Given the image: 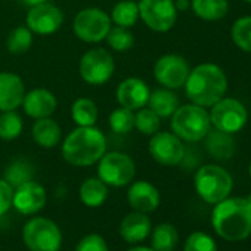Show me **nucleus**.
Segmentation results:
<instances>
[{
	"instance_id": "nucleus-1",
	"label": "nucleus",
	"mask_w": 251,
	"mask_h": 251,
	"mask_svg": "<svg viewBox=\"0 0 251 251\" xmlns=\"http://www.w3.org/2000/svg\"><path fill=\"white\" fill-rule=\"evenodd\" d=\"M183 87L189 102L210 108L223 96H226L227 75L220 65L202 62L191 68Z\"/></svg>"
},
{
	"instance_id": "nucleus-2",
	"label": "nucleus",
	"mask_w": 251,
	"mask_h": 251,
	"mask_svg": "<svg viewBox=\"0 0 251 251\" xmlns=\"http://www.w3.org/2000/svg\"><path fill=\"white\" fill-rule=\"evenodd\" d=\"M211 225L216 233L226 241L247 239L251 235V208L245 198L227 197L214 204Z\"/></svg>"
},
{
	"instance_id": "nucleus-3",
	"label": "nucleus",
	"mask_w": 251,
	"mask_h": 251,
	"mask_svg": "<svg viewBox=\"0 0 251 251\" xmlns=\"http://www.w3.org/2000/svg\"><path fill=\"white\" fill-rule=\"evenodd\" d=\"M61 152L68 164L89 167L96 164L106 152V138L95 126L77 127L65 136Z\"/></svg>"
},
{
	"instance_id": "nucleus-4",
	"label": "nucleus",
	"mask_w": 251,
	"mask_h": 251,
	"mask_svg": "<svg viewBox=\"0 0 251 251\" xmlns=\"http://www.w3.org/2000/svg\"><path fill=\"white\" fill-rule=\"evenodd\" d=\"M172 132L188 144H195L204 141L207 133L211 130V121L207 108L186 103L179 105L175 114L170 117Z\"/></svg>"
},
{
	"instance_id": "nucleus-5",
	"label": "nucleus",
	"mask_w": 251,
	"mask_h": 251,
	"mask_svg": "<svg viewBox=\"0 0 251 251\" xmlns=\"http://www.w3.org/2000/svg\"><path fill=\"white\" fill-rule=\"evenodd\" d=\"M194 186L202 201L214 205L230 195L233 179L230 173L219 164H204L194 176Z\"/></svg>"
},
{
	"instance_id": "nucleus-6",
	"label": "nucleus",
	"mask_w": 251,
	"mask_h": 251,
	"mask_svg": "<svg viewBox=\"0 0 251 251\" xmlns=\"http://www.w3.org/2000/svg\"><path fill=\"white\" fill-rule=\"evenodd\" d=\"M208 115L213 129L229 135L241 132L248 121L247 106L239 99L232 96H223L220 100L211 105Z\"/></svg>"
},
{
	"instance_id": "nucleus-7",
	"label": "nucleus",
	"mask_w": 251,
	"mask_h": 251,
	"mask_svg": "<svg viewBox=\"0 0 251 251\" xmlns=\"http://www.w3.org/2000/svg\"><path fill=\"white\" fill-rule=\"evenodd\" d=\"M23 241L30 251H59L62 232L48 217H33L23 227Z\"/></svg>"
},
{
	"instance_id": "nucleus-8",
	"label": "nucleus",
	"mask_w": 251,
	"mask_h": 251,
	"mask_svg": "<svg viewBox=\"0 0 251 251\" xmlns=\"http://www.w3.org/2000/svg\"><path fill=\"white\" fill-rule=\"evenodd\" d=\"M136 175V166L132 157L120 151L105 152L98 161V177L112 188H121L132 183Z\"/></svg>"
},
{
	"instance_id": "nucleus-9",
	"label": "nucleus",
	"mask_w": 251,
	"mask_h": 251,
	"mask_svg": "<svg viewBox=\"0 0 251 251\" xmlns=\"http://www.w3.org/2000/svg\"><path fill=\"white\" fill-rule=\"evenodd\" d=\"M111 24V18L105 11L99 8H86L75 15L73 30L78 40L95 45L105 40L112 27Z\"/></svg>"
},
{
	"instance_id": "nucleus-10",
	"label": "nucleus",
	"mask_w": 251,
	"mask_h": 251,
	"mask_svg": "<svg viewBox=\"0 0 251 251\" xmlns=\"http://www.w3.org/2000/svg\"><path fill=\"white\" fill-rule=\"evenodd\" d=\"M115 71L112 55L102 48L89 49L80 59L78 74L90 86H102L111 80Z\"/></svg>"
},
{
	"instance_id": "nucleus-11",
	"label": "nucleus",
	"mask_w": 251,
	"mask_h": 251,
	"mask_svg": "<svg viewBox=\"0 0 251 251\" xmlns=\"http://www.w3.org/2000/svg\"><path fill=\"white\" fill-rule=\"evenodd\" d=\"M139 18L155 33L170 31L177 21V8L175 0H139Z\"/></svg>"
},
{
	"instance_id": "nucleus-12",
	"label": "nucleus",
	"mask_w": 251,
	"mask_h": 251,
	"mask_svg": "<svg viewBox=\"0 0 251 251\" xmlns=\"http://www.w3.org/2000/svg\"><path fill=\"white\" fill-rule=\"evenodd\" d=\"M189 71V62L177 53L163 55L154 64V78L158 84L172 90H177L185 86Z\"/></svg>"
},
{
	"instance_id": "nucleus-13",
	"label": "nucleus",
	"mask_w": 251,
	"mask_h": 251,
	"mask_svg": "<svg viewBox=\"0 0 251 251\" xmlns=\"http://www.w3.org/2000/svg\"><path fill=\"white\" fill-rule=\"evenodd\" d=\"M148 151L154 161L161 166H179L185 158V145L173 132H157L151 136Z\"/></svg>"
},
{
	"instance_id": "nucleus-14",
	"label": "nucleus",
	"mask_w": 251,
	"mask_h": 251,
	"mask_svg": "<svg viewBox=\"0 0 251 251\" xmlns=\"http://www.w3.org/2000/svg\"><path fill=\"white\" fill-rule=\"evenodd\" d=\"M25 24L33 31V34L49 36L56 33L64 24V12L58 6L45 2L30 8Z\"/></svg>"
},
{
	"instance_id": "nucleus-15",
	"label": "nucleus",
	"mask_w": 251,
	"mask_h": 251,
	"mask_svg": "<svg viewBox=\"0 0 251 251\" xmlns=\"http://www.w3.org/2000/svg\"><path fill=\"white\" fill-rule=\"evenodd\" d=\"M46 189L31 179L14 188L12 207L24 216H33L46 205Z\"/></svg>"
},
{
	"instance_id": "nucleus-16",
	"label": "nucleus",
	"mask_w": 251,
	"mask_h": 251,
	"mask_svg": "<svg viewBox=\"0 0 251 251\" xmlns=\"http://www.w3.org/2000/svg\"><path fill=\"white\" fill-rule=\"evenodd\" d=\"M150 93L151 90L142 78L129 77L117 86L115 99L120 106L129 108L132 111H138L148 105Z\"/></svg>"
},
{
	"instance_id": "nucleus-17",
	"label": "nucleus",
	"mask_w": 251,
	"mask_h": 251,
	"mask_svg": "<svg viewBox=\"0 0 251 251\" xmlns=\"http://www.w3.org/2000/svg\"><path fill=\"white\" fill-rule=\"evenodd\" d=\"M25 86L23 78L9 71L0 73V111H17L23 105Z\"/></svg>"
},
{
	"instance_id": "nucleus-18",
	"label": "nucleus",
	"mask_w": 251,
	"mask_h": 251,
	"mask_svg": "<svg viewBox=\"0 0 251 251\" xmlns=\"http://www.w3.org/2000/svg\"><path fill=\"white\" fill-rule=\"evenodd\" d=\"M160 201L158 189L147 180H136L127 189V202L135 211L152 213L158 208Z\"/></svg>"
},
{
	"instance_id": "nucleus-19",
	"label": "nucleus",
	"mask_w": 251,
	"mask_h": 251,
	"mask_svg": "<svg viewBox=\"0 0 251 251\" xmlns=\"http://www.w3.org/2000/svg\"><path fill=\"white\" fill-rule=\"evenodd\" d=\"M21 106L30 118L39 120L50 117L58 106V100L50 90L39 87L25 93Z\"/></svg>"
},
{
	"instance_id": "nucleus-20",
	"label": "nucleus",
	"mask_w": 251,
	"mask_h": 251,
	"mask_svg": "<svg viewBox=\"0 0 251 251\" xmlns=\"http://www.w3.org/2000/svg\"><path fill=\"white\" fill-rule=\"evenodd\" d=\"M152 230L151 219L147 213L132 211L126 216L120 223V235L121 238L129 244L142 242L150 236Z\"/></svg>"
},
{
	"instance_id": "nucleus-21",
	"label": "nucleus",
	"mask_w": 251,
	"mask_h": 251,
	"mask_svg": "<svg viewBox=\"0 0 251 251\" xmlns=\"http://www.w3.org/2000/svg\"><path fill=\"white\" fill-rule=\"evenodd\" d=\"M31 138L39 147L45 150H52L59 145L62 138V129L50 117L39 118L33 123Z\"/></svg>"
},
{
	"instance_id": "nucleus-22",
	"label": "nucleus",
	"mask_w": 251,
	"mask_h": 251,
	"mask_svg": "<svg viewBox=\"0 0 251 251\" xmlns=\"http://www.w3.org/2000/svg\"><path fill=\"white\" fill-rule=\"evenodd\" d=\"M204 141H205V148H207L208 154L213 158L220 160V161L232 158L236 151V144H235L233 135L220 132L213 127L207 133Z\"/></svg>"
},
{
	"instance_id": "nucleus-23",
	"label": "nucleus",
	"mask_w": 251,
	"mask_h": 251,
	"mask_svg": "<svg viewBox=\"0 0 251 251\" xmlns=\"http://www.w3.org/2000/svg\"><path fill=\"white\" fill-rule=\"evenodd\" d=\"M179 96L172 89H155L150 93L148 106L160 117V118H170L175 111L179 108Z\"/></svg>"
},
{
	"instance_id": "nucleus-24",
	"label": "nucleus",
	"mask_w": 251,
	"mask_h": 251,
	"mask_svg": "<svg viewBox=\"0 0 251 251\" xmlns=\"http://www.w3.org/2000/svg\"><path fill=\"white\" fill-rule=\"evenodd\" d=\"M191 9L202 21L216 23L223 20L229 12L227 0H189Z\"/></svg>"
},
{
	"instance_id": "nucleus-25",
	"label": "nucleus",
	"mask_w": 251,
	"mask_h": 251,
	"mask_svg": "<svg viewBox=\"0 0 251 251\" xmlns=\"http://www.w3.org/2000/svg\"><path fill=\"white\" fill-rule=\"evenodd\" d=\"M78 197L86 207H100L108 198V186L99 177H89L80 185Z\"/></svg>"
},
{
	"instance_id": "nucleus-26",
	"label": "nucleus",
	"mask_w": 251,
	"mask_h": 251,
	"mask_svg": "<svg viewBox=\"0 0 251 251\" xmlns=\"http://www.w3.org/2000/svg\"><path fill=\"white\" fill-rule=\"evenodd\" d=\"M98 105L89 98H78L71 105V118L77 127H90L98 121Z\"/></svg>"
},
{
	"instance_id": "nucleus-27",
	"label": "nucleus",
	"mask_w": 251,
	"mask_h": 251,
	"mask_svg": "<svg viewBox=\"0 0 251 251\" xmlns=\"http://www.w3.org/2000/svg\"><path fill=\"white\" fill-rule=\"evenodd\" d=\"M179 242V232L172 223H160L151 230V248L155 251H173Z\"/></svg>"
},
{
	"instance_id": "nucleus-28",
	"label": "nucleus",
	"mask_w": 251,
	"mask_h": 251,
	"mask_svg": "<svg viewBox=\"0 0 251 251\" xmlns=\"http://www.w3.org/2000/svg\"><path fill=\"white\" fill-rule=\"evenodd\" d=\"M109 18L118 27L132 28L139 20V6L135 0H121L114 5Z\"/></svg>"
},
{
	"instance_id": "nucleus-29",
	"label": "nucleus",
	"mask_w": 251,
	"mask_h": 251,
	"mask_svg": "<svg viewBox=\"0 0 251 251\" xmlns=\"http://www.w3.org/2000/svg\"><path fill=\"white\" fill-rule=\"evenodd\" d=\"M24 121L17 111H3L0 115V139L15 141L21 136Z\"/></svg>"
},
{
	"instance_id": "nucleus-30",
	"label": "nucleus",
	"mask_w": 251,
	"mask_h": 251,
	"mask_svg": "<svg viewBox=\"0 0 251 251\" xmlns=\"http://www.w3.org/2000/svg\"><path fill=\"white\" fill-rule=\"evenodd\" d=\"M230 39L239 50L251 53V17H241L232 24Z\"/></svg>"
},
{
	"instance_id": "nucleus-31",
	"label": "nucleus",
	"mask_w": 251,
	"mask_h": 251,
	"mask_svg": "<svg viewBox=\"0 0 251 251\" xmlns=\"http://www.w3.org/2000/svg\"><path fill=\"white\" fill-rule=\"evenodd\" d=\"M33 45V31L27 25H20L14 28L6 40V48L9 53L21 55L30 50Z\"/></svg>"
},
{
	"instance_id": "nucleus-32",
	"label": "nucleus",
	"mask_w": 251,
	"mask_h": 251,
	"mask_svg": "<svg viewBox=\"0 0 251 251\" xmlns=\"http://www.w3.org/2000/svg\"><path fill=\"white\" fill-rule=\"evenodd\" d=\"M109 127L117 135H127L135 127V112L129 108H115L109 114Z\"/></svg>"
},
{
	"instance_id": "nucleus-33",
	"label": "nucleus",
	"mask_w": 251,
	"mask_h": 251,
	"mask_svg": "<svg viewBox=\"0 0 251 251\" xmlns=\"http://www.w3.org/2000/svg\"><path fill=\"white\" fill-rule=\"evenodd\" d=\"M105 40H106L108 46L115 52H127L135 45L133 33L129 28L118 27V25L111 27V30L108 31Z\"/></svg>"
},
{
	"instance_id": "nucleus-34",
	"label": "nucleus",
	"mask_w": 251,
	"mask_h": 251,
	"mask_svg": "<svg viewBox=\"0 0 251 251\" xmlns=\"http://www.w3.org/2000/svg\"><path fill=\"white\" fill-rule=\"evenodd\" d=\"M160 126H161V118L150 106L148 108L144 106L138 109V112L135 114V127L142 135L152 136L160 130Z\"/></svg>"
},
{
	"instance_id": "nucleus-35",
	"label": "nucleus",
	"mask_w": 251,
	"mask_h": 251,
	"mask_svg": "<svg viewBox=\"0 0 251 251\" xmlns=\"http://www.w3.org/2000/svg\"><path fill=\"white\" fill-rule=\"evenodd\" d=\"M31 177H33V169H31L30 163L24 161V160L14 161L6 169V173H5V180L12 188H17L18 185H21L27 180H31Z\"/></svg>"
},
{
	"instance_id": "nucleus-36",
	"label": "nucleus",
	"mask_w": 251,
	"mask_h": 251,
	"mask_svg": "<svg viewBox=\"0 0 251 251\" xmlns=\"http://www.w3.org/2000/svg\"><path fill=\"white\" fill-rule=\"evenodd\" d=\"M183 251H217V245L208 233L197 230L185 241Z\"/></svg>"
},
{
	"instance_id": "nucleus-37",
	"label": "nucleus",
	"mask_w": 251,
	"mask_h": 251,
	"mask_svg": "<svg viewBox=\"0 0 251 251\" xmlns=\"http://www.w3.org/2000/svg\"><path fill=\"white\" fill-rule=\"evenodd\" d=\"M75 251H109V250L106 241L100 235L89 233L78 241Z\"/></svg>"
},
{
	"instance_id": "nucleus-38",
	"label": "nucleus",
	"mask_w": 251,
	"mask_h": 251,
	"mask_svg": "<svg viewBox=\"0 0 251 251\" xmlns=\"http://www.w3.org/2000/svg\"><path fill=\"white\" fill-rule=\"evenodd\" d=\"M14 188L5 180L0 179V216L6 214L12 208Z\"/></svg>"
},
{
	"instance_id": "nucleus-39",
	"label": "nucleus",
	"mask_w": 251,
	"mask_h": 251,
	"mask_svg": "<svg viewBox=\"0 0 251 251\" xmlns=\"http://www.w3.org/2000/svg\"><path fill=\"white\" fill-rule=\"evenodd\" d=\"M20 2H21L23 5L28 6V8H33V6H37V5H40V3L48 2V0H20Z\"/></svg>"
},
{
	"instance_id": "nucleus-40",
	"label": "nucleus",
	"mask_w": 251,
	"mask_h": 251,
	"mask_svg": "<svg viewBox=\"0 0 251 251\" xmlns=\"http://www.w3.org/2000/svg\"><path fill=\"white\" fill-rule=\"evenodd\" d=\"M127 251H155V250H152L151 247H141V245H138V247H132Z\"/></svg>"
},
{
	"instance_id": "nucleus-41",
	"label": "nucleus",
	"mask_w": 251,
	"mask_h": 251,
	"mask_svg": "<svg viewBox=\"0 0 251 251\" xmlns=\"http://www.w3.org/2000/svg\"><path fill=\"white\" fill-rule=\"evenodd\" d=\"M245 201H247V204H248V207L251 208V192L247 195V198H245Z\"/></svg>"
},
{
	"instance_id": "nucleus-42",
	"label": "nucleus",
	"mask_w": 251,
	"mask_h": 251,
	"mask_svg": "<svg viewBox=\"0 0 251 251\" xmlns=\"http://www.w3.org/2000/svg\"><path fill=\"white\" fill-rule=\"evenodd\" d=\"M248 175H250V177H251V160H250V164H248Z\"/></svg>"
},
{
	"instance_id": "nucleus-43",
	"label": "nucleus",
	"mask_w": 251,
	"mask_h": 251,
	"mask_svg": "<svg viewBox=\"0 0 251 251\" xmlns=\"http://www.w3.org/2000/svg\"><path fill=\"white\" fill-rule=\"evenodd\" d=\"M244 2H245V3H250V5H251V0H244Z\"/></svg>"
}]
</instances>
